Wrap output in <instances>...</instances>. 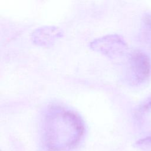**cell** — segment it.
Instances as JSON below:
<instances>
[{"label": "cell", "instance_id": "obj_1", "mask_svg": "<svg viewBox=\"0 0 151 151\" xmlns=\"http://www.w3.org/2000/svg\"><path fill=\"white\" fill-rule=\"evenodd\" d=\"M84 130L83 121L77 113L62 107H52L44 117L43 142L48 151H68L80 143Z\"/></svg>", "mask_w": 151, "mask_h": 151}, {"label": "cell", "instance_id": "obj_2", "mask_svg": "<svg viewBox=\"0 0 151 151\" xmlns=\"http://www.w3.org/2000/svg\"><path fill=\"white\" fill-rule=\"evenodd\" d=\"M119 42L117 37L113 35H107L94 41L91 44V47L94 50L100 51L109 57L114 54L116 45Z\"/></svg>", "mask_w": 151, "mask_h": 151}, {"label": "cell", "instance_id": "obj_3", "mask_svg": "<svg viewBox=\"0 0 151 151\" xmlns=\"http://www.w3.org/2000/svg\"><path fill=\"white\" fill-rule=\"evenodd\" d=\"M61 36V32L56 28L46 27L37 29L34 35V40L38 44H48Z\"/></svg>", "mask_w": 151, "mask_h": 151}, {"label": "cell", "instance_id": "obj_4", "mask_svg": "<svg viewBox=\"0 0 151 151\" xmlns=\"http://www.w3.org/2000/svg\"><path fill=\"white\" fill-rule=\"evenodd\" d=\"M132 61L134 71L137 74L139 80L148 74L150 70V64L145 55L136 53L133 56Z\"/></svg>", "mask_w": 151, "mask_h": 151}, {"label": "cell", "instance_id": "obj_5", "mask_svg": "<svg viewBox=\"0 0 151 151\" xmlns=\"http://www.w3.org/2000/svg\"></svg>", "mask_w": 151, "mask_h": 151}]
</instances>
